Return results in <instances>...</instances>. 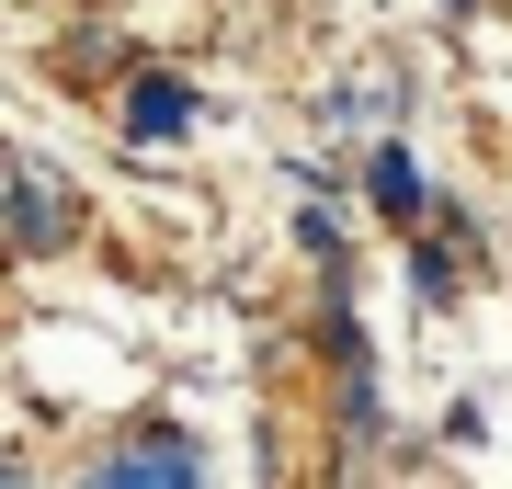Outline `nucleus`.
Wrapping results in <instances>:
<instances>
[{"instance_id": "nucleus-1", "label": "nucleus", "mask_w": 512, "mask_h": 489, "mask_svg": "<svg viewBox=\"0 0 512 489\" xmlns=\"http://www.w3.org/2000/svg\"><path fill=\"white\" fill-rule=\"evenodd\" d=\"M92 478H103V489H171V478H205V455H194L183 433H148V444H126V455H103Z\"/></svg>"}, {"instance_id": "nucleus-2", "label": "nucleus", "mask_w": 512, "mask_h": 489, "mask_svg": "<svg viewBox=\"0 0 512 489\" xmlns=\"http://www.w3.org/2000/svg\"><path fill=\"white\" fill-rule=\"evenodd\" d=\"M365 194L387 205V217H421V160H410V148H399V137H387V148H376V160H365Z\"/></svg>"}, {"instance_id": "nucleus-3", "label": "nucleus", "mask_w": 512, "mask_h": 489, "mask_svg": "<svg viewBox=\"0 0 512 489\" xmlns=\"http://www.w3.org/2000/svg\"><path fill=\"white\" fill-rule=\"evenodd\" d=\"M126 126H137V137H183V126H194V91H183V80H137Z\"/></svg>"}]
</instances>
